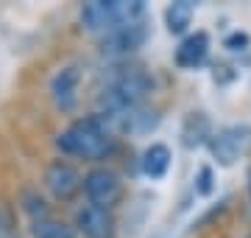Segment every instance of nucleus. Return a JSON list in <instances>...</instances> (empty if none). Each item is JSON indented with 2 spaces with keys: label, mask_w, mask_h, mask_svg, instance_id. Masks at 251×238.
<instances>
[{
  "label": "nucleus",
  "mask_w": 251,
  "mask_h": 238,
  "mask_svg": "<svg viewBox=\"0 0 251 238\" xmlns=\"http://www.w3.org/2000/svg\"><path fill=\"white\" fill-rule=\"evenodd\" d=\"M56 149L62 151V157H78L87 163H103L115 154L117 138L115 132L106 126V120L98 112L75 118L70 126L56 135Z\"/></svg>",
  "instance_id": "f257e3e1"
},
{
  "label": "nucleus",
  "mask_w": 251,
  "mask_h": 238,
  "mask_svg": "<svg viewBox=\"0 0 251 238\" xmlns=\"http://www.w3.org/2000/svg\"><path fill=\"white\" fill-rule=\"evenodd\" d=\"M78 20L84 31L106 37L109 31L120 26L145 20V3L143 0H92L81 6Z\"/></svg>",
  "instance_id": "f03ea898"
},
{
  "label": "nucleus",
  "mask_w": 251,
  "mask_h": 238,
  "mask_svg": "<svg viewBox=\"0 0 251 238\" xmlns=\"http://www.w3.org/2000/svg\"><path fill=\"white\" fill-rule=\"evenodd\" d=\"M84 193H87L90 205L112 210L115 205H120V199L126 193L123 177L117 174L115 168H109V165H95V168H90L84 174Z\"/></svg>",
  "instance_id": "7ed1b4c3"
},
{
  "label": "nucleus",
  "mask_w": 251,
  "mask_h": 238,
  "mask_svg": "<svg viewBox=\"0 0 251 238\" xmlns=\"http://www.w3.org/2000/svg\"><path fill=\"white\" fill-rule=\"evenodd\" d=\"M209 154L218 165H234L240 157L251 154V126H224L218 129L212 140L206 143Z\"/></svg>",
  "instance_id": "20e7f679"
},
{
  "label": "nucleus",
  "mask_w": 251,
  "mask_h": 238,
  "mask_svg": "<svg viewBox=\"0 0 251 238\" xmlns=\"http://www.w3.org/2000/svg\"><path fill=\"white\" fill-rule=\"evenodd\" d=\"M148 37H151L148 20L128 23V26H120L115 31H109L106 37H100V54L112 56V59H123V56L140 51L148 42Z\"/></svg>",
  "instance_id": "39448f33"
},
{
  "label": "nucleus",
  "mask_w": 251,
  "mask_h": 238,
  "mask_svg": "<svg viewBox=\"0 0 251 238\" xmlns=\"http://www.w3.org/2000/svg\"><path fill=\"white\" fill-rule=\"evenodd\" d=\"M48 193L53 196L56 202H70L78 196V191H84V177L75 171V165H70L67 160H53L48 163L45 177H42Z\"/></svg>",
  "instance_id": "423d86ee"
},
{
  "label": "nucleus",
  "mask_w": 251,
  "mask_h": 238,
  "mask_svg": "<svg viewBox=\"0 0 251 238\" xmlns=\"http://www.w3.org/2000/svg\"><path fill=\"white\" fill-rule=\"evenodd\" d=\"M75 230H78L81 238H115L117 233L115 213L87 202L75 210Z\"/></svg>",
  "instance_id": "0eeeda50"
},
{
  "label": "nucleus",
  "mask_w": 251,
  "mask_h": 238,
  "mask_svg": "<svg viewBox=\"0 0 251 238\" xmlns=\"http://www.w3.org/2000/svg\"><path fill=\"white\" fill-rule=\"evenodd\" d=\"M78 87H81V70L75 64H64L62 70H56L50 79V98L56 110L73 112L78 107Z\"/></svg>",
  "instance_id": "6e6552de"
},
{
  "label": "nucleus",
  "mask_w": 251,
  "mask_h": 238,
  "mask_svg": "<svg viewBox=\"0 0 251 238\" xmlns=\"http://www.w3.org/2000/svg\"><path fill=\"white\" fill-rule=\"evenodd\" d=\"M209 56V34L206 31H196V34H187V37L179 42L176 54H173V62L181 70H196L206 62Z\"/></svg>",
  "instance_id": "1a4fd4ad"
},
{
  "label": "nucleus",
  "mask_w": 251,
  "mask_h": 238,
  "mask_svg": "<svg viewBox=\"0 0 251 238\" xmlns=\"http://www.w3.org/2000/svg\"><path fill=\"white\" fill-rule=\"evenodd\" d=\"M171 163H173L171 149L165 146V143H151V146L143 151V157H140V171H143L151 182H159V179H165V174L171 171Z\"/></svg>",
  "instance_id": "9d476101"
},
{
  "label": "nucleus",
  "mask_w": 251,
  "mask_h": 238,
  "mask_svg": "<svg viewBox=\"0 0 251 238\" xmlns=\"http://www.w3.org/2000/svg\"><path fill=\"white\" fill-rule=\"evenodd\" d=\"M212 123L206 118L204 112H190L184 118V126H181V143L187 149H196V146H204L212 140Z\"/></svg>",
  "instance_id": "9b49d317"
},
{
  "label": "nucleus",
  "mask_w": 251,
  "mask_h": 238,
  "mask_svg": "<svg viewBox=\"0 0 251 238\" xmlns=\"http://www.w3.org/2000/svg\"><path fill=\"white\" fill-rule=\"evenodd\" d=\"M193 14H196V3H190V0L171 3V6L165 9V26H168L171 34L181 37V34H187V28L193 26Z\"/></svg>",
  "instance_id": "f8f14e48"
},
{
  "label": "nucleus",
  "mask_w": 251,
  "mask_h": 238,
  "mask_svg": "<svg viewBox=\"0 0 251 238\" xmlns=\"http://www.w3.org/2000/svg\"><path fill=\"white\" fill-rule=\"evenodd\" d=\"M20 208H23V213L31 219V224L53 219V216H50V202L39 193V188H25V191H20Z\"/></svg>",
  "instance_id": "ddd939ff"
},
{
  "label": "nucleus",
  "mask_w": 251,
  "mask_h": 238,
  "mask_svg": "<svg viewBox=\"0 0 251 238\" xmlns=\"http://www.w3.org/2000/svg\"><path fill=\"white\" fill-rule=\"evenodd\" d=\"M31 238H81L75 224H67L62 219H45L31 224Z\"/></svg>",
  "instance_id": "4468645a"
},
{
  "label": "nucleus",
  "mask_w": 251,
  "mask_h": 238,
  "mask_svg": "<svg viewBox=\"0 0 251 238\" xmlns=\"http://www.w3.org/2000/svg\"><path fill=\"white\" fill-rule=\"evenodd\" d=\"M215 188V174H212V168L209 165H201L196 174V193L198 196H209Z\"/></svg>",
  "instance_id": "2eb2a0df"
},
{
  "label": "nucleus",
  "mask_w": 251,
  "mask_h": 238,
  "mask_svg": "<svg viewBox=\"0 0 251 238\" xmlns=\"http://www.w3.org/2000/svg\"><path fill=\"white\" fill-rule=\"evenodd\" d=\"M224 48L229 51V54H243V51L251 48V37L246 34V31H232V34L224 39Z\"/></svg>",
  "instance_id": "dca6fc26"
},
{
  "label": "nucleus",
  "mask_w": 251,
  "mask_h": 238,
  "mask_svg": "<svg viewBox=\"0 0 251 238\" xmlns=\"http://www.w3.org/2000/svg\"><path fill=\"white\" fill-rule=\"evenodd\" d=\"M226 205H229V199H221V202L215 205V208H209V210H206L204 216H201V219H198L196 224H193V227H196V230H204L206 224H209V221H215L218 216H221V213L226 210Z\"/></svg>",
  "instance_id": "f3484780"
},
{
  "label": "nucleus",
  "mask_w": 251,
  "mask_h": 238,
  "mask_svg": "<svg viewBox=\"0 0 251 238\" xmlns=\"http://www.w3.org/2000/svg\"><path fill=\"white\" fill-rule=\"evenodd\" d=\"M249 196H251V168H249Z\"/></svg>",
  "instance_id": "a211bd4d"
},
{
  "label": "nucleus",
  "mask_w": 251,
  "mask_h": 238,
  "mask_svg": "<svg viewBox=\"0 0 251 238\" xmlns=\"http://www.w3.org/2000/svg\"><path fill=\"white\" fill-rule=\"evenodd\" d=\"M0 238H11V236H3V233H0Z\"/></svg>",
  "instance_id": "6ab92c4d"
}]
</instances>
